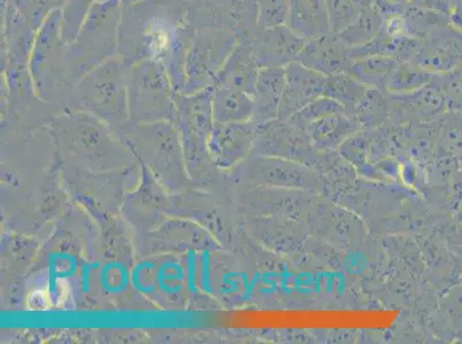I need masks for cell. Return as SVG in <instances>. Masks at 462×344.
I'll return each instance as SVG.
<instances>
[{
    "label": "cell",
    "instance_id": "4fadbf2b",
    "mask_svg": "<svg viewBox=\"0 0 462 344\" xmlns=\"http://www.w3.org/2000/svg\"><path fill=\"white\" fill-rule=\"evenodd\" d=\"M439 120L424 123L389 125L398 155L421 166L430 165L436 158Z\"/></svg>",
    "mask_w": 462,
    "mask_h": 344
},
{
    "label": "cell",
    "instance_id": "9c48e42d",
    "mask_svg": "<svg viewBox=\"0 0 462 344\" xmlns=\"http://www.w3.org/2000/svg\"><path fill=\"white\" fill-rule=\"evenodd\" d=\"M392 117L388 123L393 125L424 123L442 119L448 112L447 98L436 75L426 86L411 94L390 95Z\"/></svg>",
    "mask_w": 462,
    "mask_h": 344
},
{
    "label": "cell",
    "instance_id": "ac0fdd59",
    "mask_svg": "<svg viewBox=\"0 0 462 344\" xmlns=\"http://www.w3.org/2000/svg\"><path fill=\"white\" fill-rule=\"evenodd\" d=\"M364 130L355 115L335 114L314 122L306 128L310 141L318 150H338L348 138Z\"/></svg>",
    "mask_w": 462,
    "mask_h": 344
},
{
    "label": "cell",
    "instance_id": "3957f363",
    "mask_svg": "<svg viewBox=\"0 0 462 344\" xmlns=\"http://www.w3.org/2000/svg\"><path fill=\"white\" fill-rule=\"evenodd\" d=\"M29 73L33 86L43 95L74 86L67 65V44L61 35V10L53 11L37 32Z\"/></svg>",
    "mask_w": 462,
    "mask_h": 344
},
{
    "label": "cell",
    "instance_id": "e575fe53",
    "mask_svg": "<svg viewBox=\"0 0 462 344\" xmlns=\"http://www.w3.org/2000/svg\"><path fill=\"white\" fill-rule=\"evenodd\" d=\"M50 12L62 10L70 0H42Z\"/></svg>",
    "mask_w": 462,
    "mask_h": 344
},
{
    "label": "cell",
    "instance_id": "8d00e7d4",
    "mask_svg": "<svg viewBox=\"0 0 462 344\" xmlns=\"http://www.w3.org/2000/svg\"><path fill=\"white\" fill-rule=\"evenodd\" d=\"M121 2H123V6H128L132 5V4L142 2V0H121Z\"/></svg>",
    "mask_w": 462,
    "mask_h": 344
},
{
    "label": "cell",
    "instance_id": "8992f818",
    "mask_svg": "<svg viewBox=\"0 0 462 344\" xmlns=\"http://www.w3.org/2000/svg\"><path fill=\"white\" fill-rule=\"evenodd\" d=\"M127 65L119 56L109 59L87 74L78 86L84 103L94 108L112 113L120 109L127 87Z\"/></svg>",
    "mask_w": 462,
    "mask_h": 344
},
{
    "label": "cell",
    "instance_id": "7402d4cb",
    "mask_svg": "<svg viewBox=\"0 0 462 344\" xmlns=\"http://www.w3.org/2000/svg\"><path fill=\"white\" fill-rule=\"evenodd\" d=\"M392 112L388 92L368 87L356 107L354 115L364 130H376L388 123Z\"/></svg>",
    "mask_w": 462,
    "mask_h": 344
},
{
    "label": "cell",
    "instance_id": "ffe728a7",
    "mask_svg": "<svg viewBox=\"0 0 462 344\" xmlns=\"http://www.w3.org/2000/svg\"><path fill=\"white\" fill-rule=\"evenodd\" d=\"M398 59L389 56H368L351 61L347 73L367 87L388 92V84L399 64Z\"/></svg>",
    "mask_w": 462,
    "mask_h": 344
},
{
    "label": "cell",
    "instance_id": "d6986e66",
    "mask_svg": "<svg viewBox=\"0 0 462 344\" xmlns=\"http://www.w3.org/2000/svg\"><path fill=\"white\" fill-rule=\"evenodd\" d=\"M213 108L222 124L246 123L254 114V98L245 92L216 86Z\"/></svg>",
    "mask_w": 462,
    "mask_h": 344
},
{
    "label": "cell",
    "instance_id": "e0dca14e",
    "mask_svg": "<svg viewBox=\"0 0 462 344\" xmlns=\"http://www.w3.org/2000/svg\"><path fill=\"white\" fill-rule=\"evenodd\" d=\"M285 89L284 68L260 69L254 95V114L252 124L255 127L279 120L281 100Z\"/></svg>",
    "mask_w": 462,
    "mask_h": 344
},
{
    "label": "cell",
    "instance_id": "52a82bcc",
    "mask_svg": "<svg viewBox=\"0 0 462 344\" xmlns=\"http://www.w3.org/2000/svg\"><path fill=\"white\" fill-rule=\"evenodd\" d=\"M251 177L263 186L289 188L321 195L326 182L314 167L291 159L258 155L251 165Z\"/></svg>",
    "mask_w": 462,
    "mask_h": 344
},
{
    "label": "cell",
    "instance_id": "836d02e7",
    "mask_svg": "<svg viewBox=\"0 0 462 344\" xmlns=\"http://www.w3.org/2000/svg\"><path fill=\"white\" fill-rule=\"evenodd\" d=\"M410 5L444 15L448 12L447 0H411Z\"/></svg>",
    "mask_w": 462,
    "mask_h": 344
},
{
    "label": "cell",
    "instance_id": "d4e9b609",
    "mask_svg": "<svg viewBox=\"0 0 462 344\" xmlns=\"http://www.w3.org/2000/svg\"><path fill=\"white\" fill-rule=\"evenodd\" d=\"M436 157L456 158L462 163V113L448 112L440 119Z\"/></svg>",
    "mask_w": 462,
    "mask_h": 344
},
{
    "label": "cell",
    "instance_id": "5bb4252c",
    "mask_svg": "<svg viewBox=\"0 0 462 344\" xmlns=\"http://www.w3.org/2000/svg\"><path fill=\"white\" fill-rule=\"evenodd\" d=\"M351 59L348 49L339 40L337 33L330 32L321 39L306 41L304 49L297 58V62L329 77L338 73H347Z\"/></svg>",
    "mask_w": 462,
    "mask_h": 344
},
{
    "label": "cell",
    "instance_id": "4316f807",
    "mask_svg": "<svg viewBox=\"0 0 462 344\" xmlns=\"http://www.w3.org/2000/svg\"><path fill=\"white\" fill-rule=\"evenodd\" d=\"M375 5V0H327L330 32L338 33L346 29L365 8Z\"/></svg>",
    "mask_w": 462,
    "mask_h": 344
},
{
    "label": "cell",
    "instance_id": "1f68e13d",
    "mask_svg": "<svg viewBox=\"0 0 462 344\" xmlns=\"http://www.w3.org/2000/svg\"><path fill=\"white\" fill-rule=\"evenodd\" d=\"M447 98L448 112L462 113V75H436Z\"/></svg>",
    "mask_w": 462,
    "mask_h": 344
},
{
    "label": "cell",
    "instance_id": "4dcf8cb0",
    "mask_svg": "<svg viewBox=\"0 0 462 344\" xmlns=\"http://www.w3.org/2000/svg\"><path fill=\"white\" fill-rule=\"evenodd\" d=\"M259 28L287 26L289 0H257Z\"/></svg>",
    "mask_w": 462,
    "mask_h": 344
},
{
    "label": "cell",
    "instance_id": "83f0119b",
    "mask_svg": "<svg viewBox=\"0 0 462 344\" xmlns=\"http://www.w3.org/2000/svg\"><path fill=\"white\" fill-rule=\"evenodd\" d=\"M342 113L348 114L346 109L340 106L339 104L334 102L333 99L328 98V96L322 95L320 98L315 99L314 102L306 104L304 108L300 109L288 122L298 128L306 130L314 122L320 121L328 116L342 114Z\"/></svg>",
    "mask_w": 462,
    "mask_h": 344
},
{
    "label": "cell",
    "instance_id": "d590c367",
    "mask_svg": "<svg viewBox=\"0 0 462 344\" xmlns=\"http://www.w3.org/2000/svg\"><path fill=\"white\" fill-rule=\"evenodd\" d=\"M456 221L457 223L462 224V203L459 205V208L457 209V212L455 213Z\"/></svg>",
    "mask_w": 462,
    "mask_h": 344
},
{
    "label": "cell",
    "instance_id": "7c38bea8",
    "mask_svg": "<svg viewBox=\"0 0 462 344\" xmlns=\"http://www.w3.org/2000/svg\"><path fill=\"white\" fill-rule=\"evenodd\" d=\"M285 89L280 104L279 120L288 121L306 104L320 98L326 77L300 62L285 67Z\"/></svg>",
    "mask_w": 462,
    "mask_h": 344
},
{
    "label": "cell",
    "instance_id": "603a6c76",
    "mask_svg": "<svg viewBox=\"0 0 462 344\" xmlns=\"http://www.w3.org/2000/svg\"><path fill=\"white\" fill-rule=\"evenodd\" d=\"M368 87L348 73H338L326 77L323 95L333 99L348 114L354 115L355 109Z\"/></svg>",
    "mask_w": 462,
    "mask_h": 344
},
{
    "label": "cell",
    "instance_id": "f546056e",
    "mask_svg": "<svg viewBox=\"0 0 462 344\" xmlns=\"http://www.w3.org/2000/svg\"><path fill=\"white\" fill-rule=\"evenodd\" d=\"M440 310L451 338L462 341V287L459 285L449 289Z\"/></svg>",
    "mask_w": 462,
    "mask_h": 344
},
{
    "label": "cell",
    "instance_id": "44dd1931",
    "mask_svg": "<svg viewBox=\"0 0 462 344\" xmlns=\"http://www.w3.org/2000/svg\"><path fill=\"white\" fill-rule=\"evenodd\" d=\"M382 27L383 14L375 4L361 11L346 29L337 33V36L348 50L359 49L375 40L380 35Z\"/></svg>",
    "mask_w": 462,
    "mask_h": 344
},
{
    "label": "cell",
    "instance_id": "5b68a950",
    "mask_svg": "<svg viewBox=\"0 0 462 344\" xmlns=\"http://www.w3.org/2000/svg\"><path fill=\"white\" fill-rule=\"evenodd\" d=\"M255 147L260 155L291 159L312 167L319 153L306 130L281 120L255 127Z\"/></svg>",
    "mask_w": 462,
    "mask_h": 344
},
{
    "label": "cell",
    "instance_id": "30bf717a",
    "mask_svg": "<svg viewBox=\"0 0 462 344\" xmlns=\"http://www.w3.org/2000/svg\"><path fill=\"white\" fill-rule=\"evenodd\" d=\"M127 87L134 106L146 113L166 104L174 86L162 62L144 60L128 67Z\"/></svg>",
    "mask_w": 462,
    "mask_h": 344
},
{
    "label": "cell",
    "instance_id": "8fae6325",
    "mask_svg": "<svg viewBox=\"0 0 462 344\" xmlns=\"http://www.w3.org/2000/svg\"><path fill=\"white\" fill-rule=\"evenodd\" d=\"M260 68H285L297 61L305 40L288 26L258 28L249 41Z\"/></svg>",
    "mask_w": 462,
    "mask_h": 344
},
{
    "label": "cell",
    "instance_id": "277c9868",
    "mask_svg": "<svg viewBox=\"0 0 462 344\" xmlns=\"http://www.w3.org/2000/svg\"><path fill=\"white\" fill-rule=\"evenodd\" d=\"M228 27H197L186 60L183 91L193 92L214 86L218 70L238 44Z\"/></svg>",
    "mask_w": 462,
    "mask_h": 344
},
{
    "label": "cell",
    "instance_id": "cb8c5ba5",
    "mask_svg": "<svg viewBox=\"0 0 462 344\" xmlns=\"http://www.w3.org/2000/svg\"><path fill=\"white\" fill-rule=\"evenodd\" d=\"M435 74L413 61H401L388 84V94L404 95L421 89L434 79Z\"/></svg>",
    "mask_w": 462,
    "mask_h": 344
},
{
    "label": "cell",
    "instance_id": "ba28073f",
    "mask_svg": "<svg viewBox=\"0 0 462 344\" xmlns=\"http://www.w3.org/2000/svg\"><path fill=\"white\" fill-rule=\"evenodd\" d=\"M308 225L318 238L337 246L350 249L366 237V228L354 213L338 207L330 201L318 199L310 213Z\"/></svg>",
    "mask_w": 462,
    "mask_h": 344
},
{
    "label": "cell",
    "instance_id": "484cf974",
    "mask_svg": "<svg viewBox=\"0 0 462 344\" xmlns=\"http://www.w3.org/2000/svg\"><path fill=\"white\" fill-rule=\"evenodd\" d=\"M407 35L420 41L443 28L444 14L410 5L404 14Z\"/></svg>",
    "mask_w": 462,
    "mask_h": 344
},
{
    "label": "cell",
    "instance_id": "f1b7e54d",
    "mask_svg": "<svg viewBox=\"0 0 462 344\" xmlns=\"http://www.w3.org/2000/svg\"><path fill=\"white\" fill-rule=\"evenodd\" d=\"M97 0H70L61 10V35L66 44L77 37L86 16Z\"/></svg>",
    "mask_w": 462,
    "mask_h": 344
},
{
    "label": "cell",
    "instance_id": "6da1fadb",
    "mask_svg": "<svg viewBox=\"0 0 462 344\" xmlns=\"http://www.w3.org/2000/svg\"><path fill=\"white\" fill-rule=\"evenodd\" d=\"M195 31L190 0H142L123 6L117 56L127 66L162 62L174 89L183 90Z\"/></svg>",
    "mask_w": 462,
    "mask_h": 344
},
{
    "label": "cell",
    "instance_id": "9a60e30c",
    "mask_svg": "<svg viewBox=\"0 0 462 344\" xmlns=\"http://www.w3.org/2000/svg\"><path fill=\"white\" fill-rule=\"evenodd\" d=\"M260 69L249 41H238L236 48L218 70L214 86L245 92L254 98Z\"/></svg>",
    "mask_w": 462,
    "mask_h": 344
},
{
    "label": "cell",
    "instance_id": "7a4b0ae2",
    "mask_svg": "<svg viewBox=\"0 0 462 344\" xmlns=\"http://www.w3.org/2000/svg\"><path fill=\"white\" fill-rule=\"evenodd\" d=\"M123 14L121 0H97L75 40L67 44V65L74 86L91 70L117 56Z\"/></svg>",
    "mask_w": 462,
    "mask_h": 344
},
{
    "label": "cell",
    "instance_id": "2e32d148",
    "mask_svg": "<svg viewBox=\"0 0 462 344\" xmlns=\"http://www.w3.org/2000/svg\"><path fill=\"white\" fill-rule=\"evenodd\" d=\"M287 26L305 41L330 33L327 0H289Z\"/></svg>",
    "mask_w": 462,
    "mask_h": 344
},
{
    "label": "cell",
    "instance_id": "d6a6232c",
    "mask_svg": "<svg viewBox=\"0 0 462 344\" xmlns=\"http://www.w3.org/2000/svg\"><path fill=\"white\" fill-rule=\"evenodd\" d=\"M411 0H375L382 14H404Z\"/></svg>",
    "mask_w": 462,
    "mask_h": 344
},
{
    "label": "cell",
    "instance_id": "74e56055",
    "mask_svg": "<svg viewBox=\"0 0 462 344\" xmlns=\"http://www.w3.org/2000/svg\"><path fill=\"white\" fill-rule=\"evenodd\" d=\"M460 283H461V287H462V276H461V281H460Z\"/></svg>",
    "mask_w": 462,
    "mask_h": 344
}]
</instances>
